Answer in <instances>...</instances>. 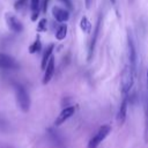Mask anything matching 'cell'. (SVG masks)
I'll return each mask as SVG.
<instances>
[{
    "mask_svg": "<svg viewBox=\"0 0 148 148\" xmlns=\"http://www.w3.org/2000/svg\"><path fill=\"white\" fill-rule=\"evenodd\" d=\"M16 67H17V64L12 57H9L8 54H5V53H0V68L13 69Z\"/></svg>",
    "mask_w": 148,
    "mask_h": 148,
    "instance_id": "8fae6325",
    "label": "cell"
},
{
    "mask_svg": "<svg viewBox=\"0 0 148 148\" xmlns=\"http://www.w3.org/2000/svg\"><path fill=\"white\" fill-rule=\"evenodd\" d=\"M147 90H148V68H147ZM146 116H147V127H148V99H147V111H146Z\"/></svg>",
    "mask_w": 148,
    "mask_h": 148,
    "instance_id": "44dd1931",
    "label": "cell"
},
{
    "mask_svg": "<svg viewBox=\"0 0 148 148\" xmlns=\"http://www.w3.org/2000/svg\"><path fill=\"white\" fill-rule=\"evenodd\" d=\"M31 7V21H36L40 13V0H30Z\"/></svg>",
    "mask_w": 148,
    "mask_h": 148,
    "instance_id": "4fadbf2b",
    "label": "cell"
},
{
    "mask_svg": "<svg viewBox=\"0 0 148 148\" xmlns=\"http://www.w3.org/2000/svg\"><path fill=\"white\" fill-rule=\"evenodd\" d=\"M42 50V43H40V39H39V37L37 36V38H36V40L29 46V53H38L39 51Z\"/></svg>",
    "mask_w": 148,
    "mask_h": 148,
    "instance_id": "2e32d148",
    "label": "cell"
},
{
    "mask_svg": "<svg viewBox=\"0 0 148 148\" xmlns=\"http://www.w3.org/2000/svg\"><path fill=\"white\" fill-rule=\"evenodd\" d=\"M90 2H91V0H84V3H86V8H89V7H90Z\"/></svg>",
    "mask_w": 148,
    "mask_h": 148,
    "instance_id": "7402d4cb",
    "label": "cell"
},
{
    "mask_svg": "<svg viewBox=\"0 0 148 148\" xmlns=\"http://www.w3.org/2000/svg\"><path fill=\"white\" fill-rule=\"evenodd\" d=\"M15 94H16V101H17V104H18L21 111L28 112L30 109V97H29V94L27 92L25 88L21 84H16Z\"/></svg>",
    "mask_w": 148,
    "mask_h": 148,
    "instance_id": "7a4b0ae2",
    "label": "cell"
},
{
    "mask_svg": "<svg viewBox=\"0 0 148 148\" xmlns=\"http://www.w3.org/2000/svg\"><path fill=\"white\" fill-rule=\"evenodd\" d=\"M111 132V126L105 124V125H102L97 132L92 135V138L89 140L88 142V148H97L99 146V143H102V141H104V139L110 134Z\"/></svg>",
    "mask_w": 148,
    "mask_h": 148,
    "instance_id": "3957f363",
    "label": "cell"
},
{
    "mask_svg": "<svg viewBox=\"0 0 148 148\" xmlns=\"http://www.w3.org/2000/svg\"><path fill=\"white\" fill-rule=\"evenodd\" d=\"M74 112H75V108H74V106H67V108H65V109L59 113V116L57 117V119L54 120V125H56V126L62 125L66 120H68V119L74 114Z\"/></svg>",
    "mask_w": 148,
    "mask_h": 148,
    "instance_id": "ba28073f",
    "label": "cell"
},
{
    "mask_svg": "<svg viewBox=\"0 0 148 148\" xmlns=\"http://www.w3.org/2000/svg\"><path fill=\"white\" fill-rule=\"evenodd\" d=\"M66 36H67V25L65 23H62L58 27V29L56 31V38L58 40H62V39H65Z\"/></svg>",
    "mask_w": 148,
    "mask_h": 148,
    "instance_id": "9a60e30c",
    "label": "cell"
},
{
    "mask_svg": "<svg viewBox=\"0 0 148 148\" xmlns=\"http://www.w3.org/2000/svg\"><path fill=\"white\" fill-rule=\"evenodd\" d=\"M46 29H47V20H46V18H42V20L38 22L37 31L43 32V31H46Z\"/></svg>",
    "mask_w": 148,
    "mask_h": 148,
    "instance_id": "e0dca14e",
    "label": "cell"
},
{
    "mask_svg": "<svg viewBox=\"0 0 148 148\" xmlns=\"http://www.w3.org/2000/svg\"><path fill=\"white\" fill-rule=\"evenodd\" d=\"M127 59H128V64L132 66V68L134 71H136V51H135V45L133 43L130 31L127 34Z\"/></svg>",
    "mask_w": 148,
    "mask_h": 148,
    "instance_id": "5b68a950",
    "label": "cell"
},
{
    "mask_svg": "<svg viewBox=\"0 0 148 148\" xmlns=\"http://www.w3.org/2000/svg\"><path fill=\"white\" fill-rule=\"evenodd\" d=\"M25 5H27V0H16V1L14 2V8H15L16 10H20V9L23 8Z\"/></svg>",
    "mask_w": 148,
    "mask_h": 148,
    "instance_id": "ac0fdd59",
    "label": "cell"
},
{
    "mask_svg": "<svg viewBox=\"0 0 148 148\" xmlns=\"http://www.w3.org/2000/svg\"><path fill=\"white\" fill-rule=\"evenodd\" d=\"M6 21H7V24L9 27V29L14 32H21L23 30V25L21 23V21L15 16V15H12L9 13L6 14Z\"/></svg>",
    "mask_w": 148,
    "mask_h": 148,
    "instance_id": "52a82bcc",
    "label": "cell"
},
{
    "mask_svg": "<svg viewBox=\"0 0 148 148\" xmlns=\"http://www.w3.org/2000/svg\"><path fill=\"white\" fill-rule=\"evenodd\" d=\"M99 28H101V16H99V17H98V20H97V23H96L95 30H94V32H92V38H91L90 44H89V50H88V60H89V61L91 60V57H92V54H94L95 44H96V40H97V37H98Z\"/></svg>",
    "mask_w": 148,
    "mask_h": 148,
    "instance_id": "30bf717a",
    "label": "cell"
},
{
    "mask_svg": "<svg viewBox=\"0 0 148 148\" xmlns=\"http://www.w3.org/2000/svg\"><path fill=\"white\" fill-rule=\"evenodd\" d=\"M53 50H54V44H53V43L49 44V45L46 46V49L44 50V53H43V57H42V64H40V68H42V69H45V67H46V65H47L50 58L52 57Z\"/></svg>",
    "mask_w": 148,
    "mask_h": 148,
    "instance_id": "7c38bea8",
    "label": "cell"
},
{
    "mask_svg": "<svg viewBox=\"0 0 148 148\" xmlns=\"http://www.w3.org/2000/svg\"><path fill=\"white\" fill-rule=\"evenodd\" d=\"M47 5H49V0H43L42 2V12L43 13H46V9H47Z\"/></svg>",
    "mask_w": 148,
    "mask_h": 148,
    "instance_id": "ffe728a7",
    "label": "cell"
},
{
    "mask_svg": "<svg viewBox=\"0 0 148 148\" xmlns=\"http://www.w3.org/2000/svg\"><path fill=\"white\" fill-rule=\"evenodd\" d=\"M110 2H111L112 5H114V3H116V0H110Z\"/></svg>",
    "mask_w": 148,
    "mask_h": 148,
    "instance_id": "603a6c76",
    "label": "cell"
},
{
    "mask_svg": "<svg viewBox=\"0 0 148 148\" xmlns=\"http://www.w3.org/2000/svg\"><path fill=\"white\" fill-rule=\"evenodd\" d=\"M52 15L56 18V21H58L60 23H65L69 18V12H68V9L61 8L59 6L52 7Z\"/></svg>",
    "mask_w": 148,
    "mask_h": 148,
    "instance_id": "8992f818",
    "label": "cell"
},
{
    "mask_svg": "<svg viewBox=\"0 0 148 148\" xmlns=\"http://www.w3.org/2000/svg\"><path fill=\"white\" fill-rule=\"evenodd\" d=\"M60 2H62L66 7H67V9H72L73 8V6H72V0H59Z\"/></svg>",
    "mask_w": 148,
    "mask_h": 148,
    "instance_id": "d6986e66",
    "label": "cell"
},
{
    "mask_svg": "<svg viewBox=\"0 0 148 148\" xmlns=\"http://www.w3.org/2000/svg\"><path fill=\"white\" fill-rule=\"evenodd\" d=\"M135 73H136V71H134L128 62L124 66V69L121 72V91H123V94H128L130 90L132 89V87L134 84Z\"/></svg>",
    "mask_w": 148,
    "mask_h": 148,
    "instance_id": "6da1fadb",
    "label": "cell"
},
{
    "mask_svg": "<svg viewBox=\"0 0 148 148\" xmlns=\"http://www.w3.org/2000/svg\"><path fill=\"white\" fill-rule=\"evenodd\" d=\"M45 73H44V76H43V84H47L51 79L53 77V74H54V71H56V65H54V58L51 57L46 67H45Z\"/></svg>",
    "mask_w": 148,
    "mask_h": 148,
    "instance_id": "9c48e42d",
    "label": "cell"
},
{
    "mask_svg": "<svg viewBox=\"0 0 148 148\" xmlns=\"http://www.w3.org/2000/svg\"><path fill=\"white\" fill-rule=\"evenodd\" d=\"M127 106H128V94H123V98H121L119 109L117 111V117H116L118 125H123L125 123L126 116H127Z\"/></svg>",
    "mask_w": 148,
    "mask_h": 148,
    "instance_id": "277c9868",
    "label": "cell"
},
{
    "mask_svg": "<svg viewBox=\"0 0 148 148\" xmlns=\"http://www.w3.org/2000/svg\"><path fill=\"white\" fill-rule=\"evenodd\" d=\"M80 28L84 34H90L91 32V23L87 16H82L80 20Z\"/></svg>",
    "mask_w": 148,
    "mask_h": 148,
    "instance_id": "5bb4252c",
    "label": "cell"
}]
</instances>
